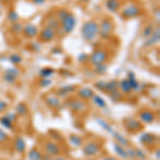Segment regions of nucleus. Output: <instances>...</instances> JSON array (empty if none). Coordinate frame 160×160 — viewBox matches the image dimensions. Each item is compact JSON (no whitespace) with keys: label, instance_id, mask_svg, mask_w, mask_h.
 I'll return each instance as SVG.
<instances>
[{"label":"nucleus","instance_id":"1","mask_svg":"<svg viewBox=\"0 0 160 160\" xmlns=\"http://www.w3.org/2000/svg\"><path fill=\"white\" fill-rule=\"evenodd\" d=\"M98 22L94 19H90L82 25L80 33H81V37L84 41L92 42V41H94L95 38L98 37Z\"/></svg>","mask_w":160,"mask_h":160},{"label":"nucleus","instance_id":"2","mask_svg":"<svg viewBox=\"0 0 160 160\" xmlns=\"http://www.w3.org/2000/svg\"><path fill=\"white\" fill-rule=\"evenodd\" d=\"M98 35L102 40H107V38H110L111 33L113 31V28H114V25H113L112 19L109 18V17H106V18L102 20L100 24H98Z\"/></svg>","mask_w":160,"mask_h":160},{"label":"nucleus","instance_id":"3","mask_svg":"<svg viewBox=\"0 0 160 160\" xmlns=\"http://www.w3.org/2000/svg\"><path fill=\"white\" fill-rule=\"evenodd\" d=\"M107 60H108V53L106 52L104 49H102V48H98V49L94 50L91 53V56L89 57L90 64L93 66L98 65V64H102V63H106Z\"/></svg>","mask_w":160,"mask_h":160},{"label":"nucleus","instance_id":"4","mask_svg":"<svg viewBox=\"0 0 160 160\" xmlns=\"http://www.w3.org/2000/svg\"><path fill=\"white\" fill-rule=\"evenodd\" d=\"M141 14V8L138 7L137 4H128L127 7H125L121 12V17L124 19H130L138 17Z\"/></svg>","mask_w":160,"mask_h":160},{"label":"nucleus","instance_id":"5","mask_svg":"<svg viewBox=\"0 0 160 160\" xmlns=\"http://www.w3.org/2000/svg\"><path fill=\"white\" fill-rule=\"evenodd\" d=\"M124 127L127 131L129 132H139V131L143 130V124H142L140 121L137 120V118H127L124 120Z\"/></svg>","mask_w":160,"mask_h":160},{"label":"nucleus","instance_id":"6","mask_svg":"<svg viewBox=\"0 0 160 160\" xmlns=\"http://www.w3.org/2000/svg\"><path fill=\"white\" fill-rule=\"evenodd\" d=\"M76 25H77V19L76 17L74 16V14L69 13L68 16L66 17L63 22H61V28L60 30L63 31L64 34H69L74 31V29L76 28Z\"/></svg>","mask_w":160,"mask_h":160},{"label":"nucleus","instance_id":"7","mask_svg":"<svg viewBox=\"0 0 160 160\" xmlns=\"http://www.w3.org/2000/svg\"><path fill=\"white\" fill-rule=\"evenodd\" d=\"M102 149V146L98 142L96 141H90L88 142L86 145L82 148V152H83V155L87 157H93L95 155H97Z\"/></svg>","mask_w":160,"mask_h":160},{"label":"nucleus","instance_id":"8","mask_svg":"<svg viewBox=\"0 0 160 160\" xmlns=\"http://www.w3.org/2000/svg\"><path fill=\"white\" fill-rule=\"evenodd\" d=\"M44 149L47 153V155L53 157V156H59L62 152L61 146L59 145L57 142L55 141H47L45 144H44Z\"/></svg>","mask_w":160,"mask_h":160},{"label":"nucleus","instance_id":"9","mask_svg":"<svg viewBox=\"0 0 160 160\" xmlns=\"http://www.w3.org/2000/svg\"><path fill=\"white\" fill-rule=\"evenodd\" d=\"M38 38H40L42 42H45V43H49L51 41L55 40V38L57 37V32L53 31L52 29L48 27H44L42 30L38 32Z\"/></svg>","mask_w":160,"mask_h":160},{"label":"nucleus","instance_id":"10","mask_svg":"<svg viewBox=\"0 0 160 160\" xmlns=\"http://www.w3.org/2000/svg\"><path fill=\"white\" fill-rule=\"evenodd\" d=\"M140 142L148 148H152L158 143V137L151 132H144L140 137Z\"/></svg>","mask_w":160,"mask_h":160},{"label":"nucleus","instance_id":"11","mask_svg":"<svg viewBox=\"0 0 160 160\" xmlns=\"http://www.w3.org/2000/svg\"><path fill=\"white\" fill-rule=\"evenodd\" d=\"M139 118H140V122L142 124H152L156 120V114L153 111L145 109L139 112Z\"/></svg>","mask_w":160,"mask_h":160},{"label":"nucleus","instance_id":"12","mask_svg":"<svg viewBox=\"0 0 160 160\" xmlns=\"http://www.w3.org/2000/svg\"><path fill=\"white\" fill-rule=\"evenodd\" d=\"M68 107L72 111H74L76 113H80L87 109L86 102H84V100L81 99H72L68 102Z\"/></svg>","mask_w":160,"mask_h":160},{"label":"nucleus","instance_id":"13","mask_svg":"<svg viewBox=\"0 0 160 160\" xmlns=\"http://www.w3.org/2000/svg\"><path fill=\"white\" fill-rule=\"evenodd\" d=\"M159 40H160V30H159V27H157V28H155L153 34L149 38H145V42L143 43V47H151V46L156 45V44L159 43Z\"/></svg>","mask_w":160,"mask_h":160},{"label":"nucleus","instance_id":"14","mask_svg":"<svg viewBox=\"0 0 160 160\" xmlns=\"http://www.w3.org/2000/svg\"><path fill=\"white\" fill-rule=\"evenodd\" d=\"M38 27L33 24H28V25H25L24 26V29H22V33L26 38H33L35 37L38 35Z\"/></svg>","mask_w":160,"mask_h":160},{"label":"nucleus","instance_id":"15","mask_svg":"<svg viewBox=\"0 0 160 160\" xmlns=\"http://www.w3.org/2000/svg\"><path fill=\"white\" fill-rule=\"evenodd\" d=\"M77 95L79 96V99L88 100L92 98V96L94 95V91L90 87H82L77 91Z\"/></svg>","mask_w":160,"mask_h":160},{"label":"nucleus","instance_id":"16","mask_svg":"<svg viewBox=\"0 0 160 160\" xmlns=\"http://www.w3.org/2000/svg\"><path fill=\"white\" fill-rule=\"evenodd\" d=\"M105 7L111 13H117L121 8V0H106Z\"/></svg>","mask_w":160,"mask_h":160},{"label":"nucleus","instance_id":"17","mask_svg":"<svg viewBox=\"0 0 160 160\" xmlns=\"http://www.w3.org/2000/svg\"><path fill=\"white\" fill-rule=\"evenodd\" d=\"M45 27H48V28H50V29H52L53 31H56V32H58L61 28V24H60V22L56 18V16H50L46 19Z\"/></svg>","mask_w":160,"mask_h":160},{"label":"nucleus","instance_id":"18","mask_svg":"<svg viewBox=\"0 0 160 160\" xmlns=\"http://www.w3.org/2000/svg\"><path fill=\"white\" fill-rule=\"evenodd\" d=\"M118 90L122 94H130L132 92V89H131L130 83L128 82L127 78L123 79L122 81H118Z\"/></svg>","mask_w":160,"mask_h":160},{"label":"nucleus","instance_id":"19","mask_svg":"<svg viewBox=\"0 0 160 160\" xmlns=\"http://www.w3.org/2000/svg\"><path fill=\"white\" fill-rule=\"evenodd\" d=\"M14 148L18 152L19 154H24L26 151H27V144H26V141L20 137H17L14 141Z\"/></svg>","mask_w":160,"mask_h":160},{"label":"nucleus","instance_id":"20","mask_svg":"<svg viewBox=\"0 0 160 160\" xmlns=\"http://www.w3.org/2000/svg\"><path fill=\"white\" fill-rule=\"evenodd\" d=\"M46 104L53 109H60L61 108V100L58 96H47L45 99Z\"/></svg>","mask_w":160,"mask_h":160},{"label":"nucleus","instance_id":"21","mask_svg":"<svg viewBox=\"0 0 160 160\" xmlns=\"http://www.w3.org/2000/svg\"><path fill=\"white\" fill-rule=\"evenodd\" d=\"M111 135L113 136V138H114V140H115V142L117 143H118V144H121L122 146H124V148H127V146H129V141L127 140V139L125 138L123 135H121L118 131H113Z\"/></svg>","mask_w":160,"mask_h":160},{"label":"nucleus","instance_id":"22","mask_svg":"<svg viewBox=\"0 0 160 160\" xmlns=\"http://www.w3.org/2000/svg\"><path fill=\"white\" fill-rule=\"evenodd\" d=\"M75 86H71V84H68V86H64V87H61L60 89L58 90V92H57V96L58 97H65L68 96V94H71L72 92H74L75 90Z\"/></svg>","mask_w":160,"mask_h":160},{"label":"nucleus","instance_id":"23","mask_svg":"<svg viewBox=\"0 0 160 160\" xmlns=\"http://www.w3.org/2000/svg\"><path fill=\"white\" fill-rule=\"evenodd\" d=\"M127 80L130 83L132 91H139V89H140V83H139V81L137 80L135 74H133L132 72H129V73L127 74Z\"/></svg>","mask_w":160,"mask_h":160},{"label":"nucleus","instance_id":"24","mask_svg":"<svg viewBox=\"0 0 160 160\" xmlns=\"http://www.w3.org/2000/svg\"><path fill=\"white\" fill-rule=\"evenodd\" d=\"M118 90V81L115 79L113 80H110V81L106 82V87H105V92L106 93H112L114 91Z\"/></svg>","mask_w":160,"mask_h":160},{"label":"nucleus","instance_id":"25","mask_svg":"<svg viewBox=\"0 0 160 160\" xmlns=\"http://www.w3.org/2000/svg\"><path fill=\"white\" fill-rule=\"evenodd\" d=\"M43 154L40 152V149H38L37 148H31L28 153V159L29 160H41L42 159Z\"/></svg>","mask_w":160,"mask_h":160},{"label":"nucleus","instance_id":"26","mask_svg":"<svg viewBox=\"0 0 160 160\" xmlns=\"http://www.w3.org/2000/svg\"><path fill=\"white\" fill-rule=\"evenodd\" d=\"M15 111H16V114L17 117H26V115H28V107L26 106V104L24 102H20L16 106V108H15Z\"/></svg>","mask_w":160,"mask_h":160},{"label":"nucleus","instance_id":"27","mask_svg":"<svg viewBox=\"0 0 160 160\" xmlns=\"http://www.w3.org/2000/svg\"><path fill=\"white\" fill-rule=\"evenodd\" d=\"M112 146H113L114 152L117 153V155H118V156L123 159H127V157H126V151H125V148H124V146L117 143V142H114V143L112 144Z\"/></svg>","mask_w":160,"mask_h":160},{"label":"nucleus","instance_id":"28","mask_svg":"<svg viewBox=\"0 0 160 160\" xmlns=\"http://www.w3.org/2000/svg\"><path fill=\"white\" fill-rule=\"evenodd\" d=\"M96 122H97V124H98L99 126H102V129L108 131L109 133H112L113 131H114V129L112 128V126H111L110 124L107 122V121L102 120V118H96Z\"/></svg>","mask_w":160,"mask_h":160},{"label":"nucleus","instance_id":"29","mask_svg":"<svg viewBox=\"0 0 160 160\" xmlns=\"http://www.w3.org/2000/svg\"><path fill=\"white\" fill-rule=\"evenodd\" d=\"M92 100H93V102H94V105H96V107H98V108H106L107 107V102H106V100L102 98V96H99V95L94 94L92 96Z\"/></svg>","mask_w":160,"mask_h":160},{"label":"nucleus","instance_id":"30","mask_svg":"<svg viewBox=\"0 0 160 160\" xmlns=\"http://www.w3.org/2000/svg\"><path fill=\"white\" fill-rule=\"evenodd\" d=\"M22 29H24V25L19 22L11 24V26H10V31H11L13 34H16V35L22 33Z\"/></svg>","mask_w":160,"mask_h":160},{"label":"nucleus","instance_id":"31","mask_svg":"<svg viewBox=\"0 0 160 160\" xmlns=\"http://www.w3.org/2000/svg\"><path fill=\"white\" fill-rule=\"evenodd\" d=\"M7 19H8V22H11V24H14V22H19L18 13L15 11V10H10L9 13H8V15H7Z\"/></svg>","mask_w":160,"mask_h":160},{"label":"nucleus","instance_id":"32","mask_svg":"<svg viewBox=\"0 0 160 160\" xmlns=\"http://www.w3.org/2000/svg\"><path fill=\"white\" fill-rule=\"evenodd\" d=\"M155 26L153 24H148V26L144 27V29L142 30V38H148L153 34V32L155 31Z\"/></svg>","mask_w":160,"mask_h":160},{"label":"nucleus","instance_id":"33","mask_svg":"<svg viewBox=\"0 0 160 160\" xmlns=\"http://www.w3.org/2000/svg\"><path fill=\"white\" fill-rule=\"evenodd\" d=\"M69 13H71V12H69L68 10H66V9H59L58 11L56 12V18L58 19L59 22H60V24H61V22L68 16Z\"/></svg>","mask_w":160,"mask_h":160},{"label":"nucleus","instance_id":"34","mask_svg":"<svg viewBox=\"0 0 160 160\" xmlns=\"http://www.w3.org/2000/svg\"><path fill=\"white\" fill-rule=\"evenodd\" d=\"M68 139H69V142H71L74 146H76V148H79V146H81L82 144H83V140H82L81 137H79L78 135H71Z\"/></svg>","mask_w":160,"mask_h":160},{"label":"nucleus","instance_id":"35","mask_svg":"<svg viewBox=\"0 0 160 160\" xmlns=\"http://www.w3.org/2000/svg\"><path fill=\"white\" fill-rule=\"evenodd\" d=\"M22 60H24L22 57L18 55V53H12V55H10L9 57V61L11 62L14 66L19 65L20 63H22Z\"/></svg>","mask_w":160,"mask_h":160},{"label":"nucleus","instance_id":"36","mask_svg":"<svg viewBox=\"0 0 160 160\" xmlns=\"http://www.w3.org/2000/svg\"><path fill=\"white\" fill-rule=\"evenodd\" d=\"M56 71L51 68H44L40 71V76L42 78H50L52 75H55Z\"/></svg>","mask_w":160,"mask_h":160},{"label":"nucleus","instance_id":"37","mask_svg":"<svg viewBox=\"0 0 160 160\" xmlns=\"http://www.w3.org/2000/svg\"><path fill=\"white\" fill-rule=\"evenodd\" d=\"M0 124L2 125V127H4L6 129H13V123L9 118H7L6 115H3L2 118H0Z\"/></svg>","mask_w":160,"mask_h":160},{"label":"nucleus","instance_id":"38","mask_svg":"<svg viewBox=\"0 0 160 160\" xmlns=\"http://www.w3.org/2000/svg\"><path fill=\"white\" fill-rule=\"evenodd\" d=\"M108 71V65L106 63L98 64L94 66V73L96 75H105Z\"/></svg>","mask_w":160,"mask_h":160},{"label":"nucleus","instance_id":"39","mask_svg":"<svg viewBox=\"0 0 160 160\" xmlns=\"http://www.w3.org/2000/svg\"><path fill=\"white\" fill-rule=\"evenodd\" d=\"M109 97L110 99L112 100L113 102H121L123 98V94L120 92V90H117V91L112 92V93H109Z\"/></svg>","mask_w":160,"mask_h":160},{"label":"nucleus","instance_id":"40","mask_svg":"<svg viewBox=\"0 0 160 160\" xmlns=\"http://www.w3.org/2000/svg\"><path fill=\"white\" fill-rule=\"evenodd\" d=\"M48 135L51 138V140H53L55 142H59V141H62L63 140V137L61 136V133L59 131H56V130H49Z\"/></svg>","mask_w":160,"mask_h":160},{"label":"nucleus","instance_id":"41","mask_svg":"<svg viewBox=\"0 0 160 160\" xmlns=\"http://www.w3.org/2000/svg\"><path fill=\"white\" fill-rule=\"evenodd\" d=\"M4 73H7V74H9V75H11V76L13 77H15V78L17 79V77L20 75V71L18 68H16V66H12V68H7L6 69V72Z\"/></svg>","mask_w":160,"mask_h":160},{"label":"nucleus","instance_id":"42","mask_svg":"<svg viewBox=\"0 0 160 160\" xmlns=\"http://www.w3.org/2000/svg\"><path fill=\"white\" fill-rule=\"evenodd\" d=\"M135 155H136V158L139 160H146V154L143 149L141 148H135Z\"/></svg>","mask_w":160,"mask_h":160},{"label":"nucleus","instance_id":"43","mask_svg":"<svg viewBox=\"0 0 160 160\" xmlns=\"http://www.w3.org/2000/svg\"><path fill=\"white\" fill-rule=\"evenodd\" d=\"M125 151H126V157H127V159H135L136 158L135 148H130V146H127V148H125Z\"/></svg>","mask_w":160,"mask_h":160},{"label":"nucleus","instance_id":"44","mask_svg":"<svg viewBox=\"0 0 160 160\" xmlns=\"http://www.w3.org/2000/svg\"><path fill=\"white\" fill-rule=\"evenodd\" d=\"M52 83V81L50 80V78H41V80L38 81V84L42 88H47Z\"/></svg>","mask_w":160,"mask_h":160},{"label":"nucleus","instance_id":"45","mask_svg":"<svg viewBox=\"0 0 160 160\" xmlns=\"http://www.w3.org/2000/svg\"><path fill=\"white\" fill-rule=\"evenodd\" d=\"M3 80L7 82V83H10V84H13V83L16 82V78H15V77H13V76H11V75H9L7 73L3 74Z\"/></svg>","mask_w":160,"mask_h":160},{"label":"nucleus","instance_id":"46","mask_svg":"<svg viewBox=\"0 0 160 160\" xmlns=\"http://www.w3.org/2000/svg\"><path fill=\"white\" fill-rule=\"evenodd\" d=\"M29 48L31 50L33 51V52H40V50H41V45L38 43L37 42H32L29 45Z\"/></svg>","mask_w":160,"mask_h":160},{"label":"nucleus","instance_id":"47","mask_svg":"<svg viewBox=\"0 0 160 160\" xmlns=\"http://www.w3.org/2000/svg\"><path fill=\"white\" fill-rule=\"evenodd\" d=\"M89 55H87V53H80L78 56V58H77V60H78L79 63H86V62L89 60Z\"/></svg>","mask_w":160,"mask_h":160},{"label":"nucleus","instance_id":"48","mask_svg":"<svg viewBox=\"0 0 160 160\" xmlns=\"http://www.w3.org/2000/svg\"><path fill=\"white\" fill-rule=\"evenodd\" d=\"M105 87H106V82L104 80H100V81L95 83V88H96L97 90H99V91L105 92Z\"/></svg>","mask_w":160,"mask_h":160},{"label":"nucleus","instance_id":"49","mask_svg":"<svg viewBox=\"0 0 160 160\" xmlns=\"http://www.w3.org/2000/svg\"><path fill=\"white\" fill-rule=\"evenodd\" d=\"M8 138H9V136H8V133L6 132V131L0 129V144L3 143V142H6L8 140Z\"/></svg>","mask_w":160,"mask_h":160},{"label":"nucleus","instance_id":"50","mask_svg":"<svg viewBox=\"0 0 160 160\" xmlns=\"http://www.w3.org/2000/svg\"><path fill=\"white\" fill-rule=\"evenodd\" d=\"M7 108H8L7 102L4 100H0V113H3L7 110Z\"/></svg>","mask_w":160,"mask_h":160},{"label":"nucleus","instance_id":"51","mask_svg":"<svg viewBox=\"0 0 160 160\" xmlns=\"http://www.w3.org/2000/svg\"><path fill=\"white\" fill-rule=\"evenodd\" d=\"M6 117L9 118L10 120L14 123L15 121H16V118H17V114H16V113H8V114H6Z\"/></svg>","mask_w":160,"mask_h":160},{"label":"nucleus","instance_id":"52","mask_svg":"<svg viewBox=\"0 0 160 160\" xmlns=\"http://www.w3.org/2000/svg\"><path fill=\"white\" fill-rule=\"evenodd\" d=\"M31 1H32V3H34L35 6H43L46 2V0H31Z\"/></svg>","mask_w":160,"mask_h":160},{"label":"nucleus","instance_id":"53","mask_svg":"<svg viewBox=\"0 0 160 160\" xmlns=\"http://www.w3.org/2000/svg\"><path fill=\"white\" fill-rule=\"evenodd\" d=\"M155 158H156L157 160L160 159V149H159V148H157L156 149H155Z\"/></svg>","mask_w":160,"mask_h":160},{"label":"nucleus","instance_id":"54","mask_svg":"<svg viewBox=\"0 0 160 160\" xmlns=\"http://www.w3.org/2000/svg\"><path fill=\"white\" fill-rule=\"evenodd\" d=\"M154 15H155V19H156L155 22H157V24H159V19H160V17H159V10L155 11Z\"/></svg>","mask_w":160,"mask_h":160},{"label":"nucleus","instance_id":"55","mask_svg":"<svg viewBox=\"0 0 160 160\" xmlns=\"http://www.w3.org/2000/svg\"><path fill=\"white\" fill-rule=\"evenodd\" d=\"M50 159H51V156H49V155L46 154V155H43L42 159H41V160H50Z\"/></svg>","mask_w":160,"mask_h":160},{"label":"nucleus","instance_id":"56","mask_svg":"<svg viewBox=\"0 0 160 160\" xmlns=\"http://www.w3.org/2000/svg\"><path fill=\"white\" fill-rule=\"evenodd\" d=\"M50 160H66L65 158H64V157H60V156H55V158H53V157H51V159Z\"/></svg>","mask_w":160,"mask_h":160},{"label":"nucleus","instance_id":"57","mask_svg":"<svg viewBox=\"0 0 160 160\" xmlns=\"http://www.w3.org/2000/svg\"><path fill=\"white\" fill-rule=\"evenodd\" d=\"M102 160H118L115 157H113V156H107V157H105Z\"/></svg>","mask_w":160,"mask_h":160},{"label":"nucleus","instance_id":"58","mask_svg":"<svg viewBox=\"0 0 160 160\" xmlns=\"http://www.w3.org/2000/svg\"><path fill=\"white\" fill-rule=\"evenodd\" d=\"M0 2L1 3H8V2H10V0H0Z\"/></svg>","mask_w":160,"mask_h":160},{"label":"nucleus","instance_id":"59","mask_svg":"<svg viewBox=\"0 0 160 160\" xmlns=\"http://www.w3.org/2000/svg\"><path fill=\"white\" fill-rule=\"evenodd\" d=\"M78 1H80V2H88V1H90V0H78Z\"/></svg>","mask_w":160,"mask_h":160},{"label":"nucleus","instance_id":"60","mask_svg":"<svg viewBox=\"0 0 160 160\" xmlns=\"http://www.w3.org/2000/svg\"><path fill=\"white\" fill-rule=\"evenodd\" d=\"M1 9H2V3L0 2V10H1Z\"/></svg>","mask_w":160,"mask_h":160},{"label":"nucleus","instance_id":"61","mask_svg":"<svg viewBox=\"0 0 160 160\" xmlns=\"http://www.w3.org/2000/svg\"><path fill=\"white\" fill-rule=\"evenodd\" d=\"M52 1H57V0H52Z\"/></svg>","mask_w":160,"mask_h":160},{"label":"nucleus","instance_id":"62","mask_svg":"<svg viewBox=\"0 0 160 160\" xmlns=\"http://www.w3.org/2000/svg\"><path fill=\"white\" fill-rule=\"evenodd\" d=\"M0 15H1V14H0Z\"/></svg>","mask_w":160,"mask_h":160}]
</instances>
